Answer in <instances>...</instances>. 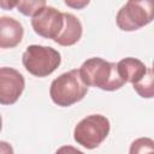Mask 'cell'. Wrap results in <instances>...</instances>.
<instances>
[{
    "mask_svg": "<svg viewBox=\"0 0 154 154\" xmlns=\"http://www.w3.org/2000/svg\"><path fill=\"white\" fill-rule=\"evenodd\" d=\"M79 73L88 87H95L106 91L118 90L125 84L118 72L117 64L99 57L87 59L81 65Z\"/></svg>",
    "mask_w": 154,
    "mask_h": 154,
    "instance_id": "obj_1",
    "label": "cell"
},
{
    "mask_svg": "<svg viewBox=\"0 0 154 154\" xmlns=\"http://www.w3.org/2000/svg\"><path fill=\"white\" fill-rule=\"evenodd\" d=\"M88 88L81 77L79 69H72L52 81L49 96L55 105L69 107L81 101L87 95Z\"/></svg>",
    "mask_w": 154,
    "mask_h": 154,
    "instance_id": "obj_2",
    "label": "cell"
},
{
    "mask_svg": "<svg viewBox=\"0 0 154 154\" xmlns=\"http://www.w3.org/2000/svg\"><path fill=\"white\" fill-rule=\"evenodd\" d=\"M25 70L35 77H47L53 73L61 63L60 53L49 46L30 45L22 55Z\"/></svg>",
    "mask_w": 154,
    "mask_h": 154,
    "instance_id": "obj_3",
    "label": "cell"
},
{
    "mask_svg": "<svg viewBox=\"0 0 154 154\" xmlns=\"http://www.w3.org/2000/svg\"><path fill=\"white\" fill-rule=\"evenodd\" d=\"M111 124L102 114H90L77 123L73 129V140L77 144L87 148H97L108 136Z\"/></svg>",
    "mask_w": 154,
    "mask_h": 154,
    "instance_id": "obj_4",
    "label": "cell"
},
{
    "mask_svg": "<svg viewBox=\"0 0 154 154\" xmlns=\"http://www.w3.org/2000/svg\"><path fill=\"white\" fill-rule=\"evenodd\" d=\"M154 20V0H128L116 16V23L123 31H135Z\"/></svg>",
    "mask_w": 154,
    "mask_h": 154,
    "instance_id": "obj_5",
    "label": "cell"
},
{
    "mask_svg": "<svg viewBox=\"0 0 154 154\" xmlns=\"http://www.w3.org/2000/svg\"><path fill=\"white\" fill-rule=\"evenodd\" d=\"M65 24L64 13L53 6H45L31 17V26L41 37L55 40L61 32Z\"/></svg>",
    "mask_w": 154,
    "mask_h": 154,
    "instance_id": "obj_6",
    "label": "cell"
},
{
    "mask_svg": "<svg viewBox=\"0 0 154 154\" xmlns=\"http://www.w3.org/2000/svg\"><path fill=\"white\" fill-rule=\"evenodd\" d=\"M25 88L23 75L16 69L4 66L0 69V103L13 105Z\"/></svg>",
    "mask_w": 154,
    "mask_h": 154,
    "instance_id": "obj_7",
    "label": "cell"
},
{
    "mask_svg": "<svg viewBox=\"0 0 154 154\" xmlns=\"http://www.w3.org/2000/svg\"><path fill=\"white\" fill-rule=\"evenodd\" d=\"M24 29L23 25L12 17H0V47L1 48H14L23 38Z\"/></svg>",
    "mask_w": 154,
    "mask_h": 154,
    "instance_id": "obj_8",
    "label": "cell"
},
{
    "mask_svg": "<svg viewBox=\"0 0 154 154\" xmlns=\"http://www.w3.org/2000/svg\"><path fill=\"white\" fill-rule=\"evenodd\" d=\"M64 19H65L64 28L59 34V36L54 40V42L64 47L73 46L82 37V34H83L82 23L75 14L69 12L64 13Z\"/></svg>",
    "mask_w": 154,
    "mask_h": 154,
    "instance_id": "obj_9",
    "label": "cell"
},
{
    "mask_svg": "<svg viewBox=\"0 0 154 154\" xmlns=\"http://www.w3.org/2000/svg\"><path fill=\"white\" fill-rule=\"evenodd\" d=\"M117 69L122 79L125 83H131V84L138 82L147 72V66L144 65V63L132 57H128L119 60L117 63Z\"/></svg>",
    "mask_w": 154,
    "mask_h": 154,
    "instance_id": "obj_10",
    "label": "cell"
},
{
    "mask_svg": "<svg viewBox=\"0 0 154 154\" xmlns=\"http://www.w3.org/2000/svg\"><path fill=\"white\" fill-rule=\"evenodd\" d=\"M134 90L143 99L154 97V72L152 69H147L144 76L136 83L132 84Z\"/></svg>",
    "mask_w": 154,
    "mask_h": 154,
    "instance_id": "obj_11",
    "label": "cell"
},
{
    "mask_svg": "<svg viewBox=\"0 0 154 154\" xmlns=\"http://www.w3.org/2000/svg\"><path fill=\"white\" fill-rule=\"evenodd\" d=\"M46 1L47 0H20L17 8L23 16L32 17L46 6Z\"/></svg>",
    "mask_w": 154,
    "mask_h": 154,
    "instance_id": "obj_12",
    "label": "cell"
},
{
    "mask_svg": "<svg viewBox=\"0 0 154 154\" xmlns=\"http://www.w3.org/2000/svg\"><path fill=\"white\" fill-rule=\"evenodd\" d=\"M154 152V140L149 137H140L135 140L129 149L130 154H142V153H153Z\"/></svg>",
    "mask_w": 154,
    "mask_h": 154,
    "instance_id": "obj_13",
    "label": "cell"
},
{
    "mask_svg": "<svg viewBox=\"0 0 154 154\" xmlns=\"http://www.w3.org/2000/svg\"><path fill=\"white\" fill-rule=\"evenodd\" d=\"M65 5L73 10H83L90 2V0H64Z\"/></svg>",
    "mask_w": 154,
    "mask_h": 154,
    "instance_id": "obj_14",
    "label": "cell"
},
{
    "mask_svg": "<svg viewBox=\"0 0 154 154\" xmlns=\"http://www.w3.org/2000/svg\"><path fill=\"white\" fill-rule=\"evenodd\" d=\"M20 0H0V6L2 10H6V11H11L13 10L14 7L18 6Z\"/></svg>",
    "mask_w": 154,
    "mask_h": 154,
    "instance_id": "obj_15",
    "label": "cell"
},
{
    "mask_svg": "<svg viewBox=\"0 0 154 154\" xmlns=\"http://www.w3.org/2000/svg\"><path fill=\"white\" fill-rule=\"evenodd\" d=\"M152 70H153V72H154V60H153V67H152Z\"/></svg>",
    "mask_w": 154,
    "mask_h": 154,
    "instance_id": "obj_16",
    "label": "cell"
}]
</instances>
